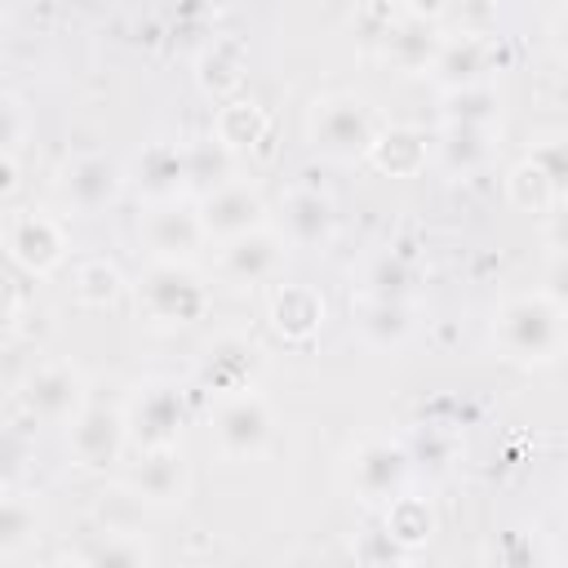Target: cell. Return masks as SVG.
<instances>
[{"label":"cell","mask_w":568,"mask_h":568,"mask_svg":"<svg viewBox=\"0 0 568 568\" xmlns=\"http://www.w3.org/2000/svg\"><path fill=\"white\" fill-rule=\"evenodd\" d=\"M493 333H497V342H501V351L510 359H519V364H550L568 346V311L550 293L510 297L497 311Z\"/></svg>","instance_id":"6da1fadb"},{"label":"cell","mask_w":568,"mask_h":568,"mask_svg":"<svg viewBox=\"0 0 568 568\" xmlns=\"http://www.w3.org/2000/svg\"><path fill=\"white\" fill-rule=\"evenodd\" d=\"M306 138H311V146H320L333 160H355L377 146V124H373V111L364 98L328 93V98H315V106L306 115Z\"/></svg>","instance_id":"7a4b0ae2"},{"label":"cell","mask_w":568,"mask_h":568,"mask_svg":"<svg viewBox=\"0 0 568 568\" xmlns=\"http://www.w3.org/2000/svg\"><path fill=\"white\" fill-rule=\"evenodd\" d=\"M138 306L155 324H191L204 315L209 293L186 262H151L138 284Z\"/></svg>","instance_id":"3957f363"},{"label":"cell","mask_w":568,"mask_h":568,"mask_svg":"<svg viewBox=\"0 0 568 568\" xmlns=\"http://www.w3.org/2000/svg\"><path fill=\"white\" fill-rule=\"evenodd\" d=\"M22 404L31 408V417L49 422V426H75V417L89 408L84 404V377L75 364L67 359H44L31 368L27 386H22Z\"/></svg>","instance_id":"277c9868"},{"label":"cell","mask_w":568,"mask_h":568,"mask_svg":"<svg viewBox=\"0 0 568 568\" xmlns=\"http://www.w3.org/2000/svg\"><path fill=\"white\" fill-rule=\"evenodd\" d=\"M271 430H275V417H271V404L257 395V390H240V395H226L213 413V439L226 457L235 462H248L257 457L266 444H271Z\"/></svg>","instance_id":"5b68a950"},{"label":"cell","mask_w":568,"mask_h":568,"mask_svg":"<svg viewBox=\"0 0 568 568\" xmlns=\"http://www.w3.org/2000/svg\"><path fill=\"white\" fill-rule=\"evenodd\" d=\"M200 222H204V235L213 240H240L248 231H257L266 222V200L253 182L244 178H231L222 186H213L204 200H200Z\"/></svg>","instance_id":"8992f818"},{"label":"cell","mask_w":568,"mask_h":568,"mask_svg":"<svg viewBox=\"0 0 568 568\" xmlns=\"http://www.w3.org/2000/svg\"><path fill=\"white\" fill-rule=\"evenodd\" d=\"M346 479H351V493L359 501H386L390 506L408 479V453L390 439H364L351 453Z\"/></svg>","instance_id":"52a82bcc"},{"label":"cell","mask_w":568,"mask_h":568,"mask_svg":"<svg viewBox=\"0 0 568 568\" xmlns=\"http://www.w3.org/2000/svg\"><path fill=\"white\" fill-rule=\"evenodd\" d=\"M182 417H186L182 390L169 386V382H146V386H138V395H133L129 408H124L129 439H138L142 448H169V444L178 439Z\"/></svg>","instance_id":"ba28073f"},{"label":"cell","mask_w":568,"mask_h":568,"mask_svg":"<svg viewBox=\"0 0 568 568\" xmlns=\"http://www.w3.org/2000/svg\"><path fill=\"white\" fill-rule=\"evenodd\" d=\"M4 240H9V257L31 271V275H44L53 271L62 257H67V231L58 217L40 213V209H22L9 217L4 226Z\"/></svg>","instance_id":"9c48e42d"},{"label":"cell","mask_w":568,"mask_h":568,"mask_svg":"<svg viewBox=\"0 0 568 568\" xmlns=\"http://www.w3.org/2000/svg\"><path fill=\"white\" fill-rule=\"evenodd\" d=\"M142 240L151 244L155 262H186L209 235H204V222H200V209L191 204H178V200H164L146 213L142 222Z\"/></svg>","instance_id":"30bf717a"},{"label":"cell","mask_w":568,"mask_h":568,"mask_svg":"<svg viewBox=\"0 0 568 568\" xmlns=\"http://www.w3.org/2000/svg\"><path fill=\"white\" fill-rule=\"evenodd\" d=\"M129 439V422L120 408H84L75 417V426H67V444H71V457L84 466V470H102L120 457Z\"/></svg>","instance_id":"8fae6325"},{"label":"cell","mask_w":568,"mask_h":568,"mask_svg":"<svg viewBox=\"0 0 568 568\" xmlns=\"http://www.w3.org/2000/svg\"><path fill=\"white\" fill-rule=\"evenodd\" d=\"M284 248H288V240L280 231L257 226V231H248V235H240L222 248V275L231 284H266V280L280 275Z\"/></svg>","instance_id":"7c38bea8"},{"label":"cell","mask_w":568,"mask_h":568,"mask_svg":"<svg viewBox=\"0 0 568 568\" xmlns=\"http://www.w3.org/2000/svg\"><path fill=\"white\" fill-rule=\"evenodd\" d=\"M129 493L146 506H173L182 501L186 493V466H182V453L169 444V448H146L142 462L129 470Z\"/></svg>","instance_id":"4fadbf2b"},{"label":"cell","mask_w":568,"mask_h":568,"mask_svg":"<svg viewBox=\"0 0 568 568\" xmlns=\"http://www.w3.org/2000/svg\"><path fill=\"white\" fill-rule=\"evenodd\" d=\"M62 191H67V200L80 213H93V209H102V204L115 200V191H120V164L106 160V155H80L62 173Z\"/></svg>","instance_id":"5bb4252c"},{"label":"cell","mask_w":568,"mask_h":568,"mask_svg":"<svg viewBox=\"0 0 568 568\" xmlns=\"http://www.w3.org/2000/svg\"><path fill=\"white\" fill-rule=\"evenodd\" d=\"M288 244L297 248H315L333 235V200L320 191H288L284 195V231Z\"/></svg>","instance_id":"9a60e30c"},{"label":"cell","mask_w":568,"mask_h":568,"mask_svg":"<svg viewBox=\"0 0 568 568\" xmlns=\"http://www.w3.org/2000/svg\"><path fill=\"white\" fill-rule=\"evenodd\" d=\"M191 178V155L186 151H178V146H169V142H155V146H146L142 151V160H138V182H142V191L146 195H155L160 204L164 200H173L178 195V186Z\"/></svg>","instance_id":"2e32d148"},{"label":"cell","mask_w":568,"mask_h":568,"mask_svg":"<svg viewBox=\"0 0 568 568\" xmlns=\"http://www.w3.org/2000/svg\"><path fill=\"white\" fill-rule=\"evenodd\" d=\"M386 36V58L395 62V67H408V71H417V67H435V58H439V36H435V27H426V22H417V18H408V22H399V27H390V31H382Z\"/></svg>","instance_id":"e0dca14e"},{"label":"cell","mask_w":568,"mask_h":568,"mask_svg":"<svg viewBox=\"0 0 568 568\" xmlns=\"http://www.w3.org/2000/svg\"><path fill=\"white\" fill-rule=\"evenodd\" d=\"M271 320H275L280 333H288V337H306V333L320 328V320H324V302H320L315 288L288 284V288L275 293V302H271Z\"/></svg>","instance_id":"ac0fdd59"},{"label":"cell","mask_w":568,"mask_h":568,"mask_svg":"<svg viewBox=\"0 0 568 568\" xmlns=\"http://www.w3.org/2000/svg\"><path fill=\"white\" fill-rule=\"evenodd\" d=\"M80 568H146V550L129 528H106L89 541Z\"/></svg>","instance_id":"d6986e66"},{"label":"cell","mask_w":568,"mask_h":568,"mask_svg":"<svg viewBox=\"0 0 568 568\" xmlns=\"http://www.w3.org/2000/svg\"><path fill=\"white\" fill-rule=\"evenodd\" d=\"M479 71H484V49L475 36H448L439 44V58H435V75L453 89H466V84H479Z\"/></svg>","instance_id":"ffe728a7"},{"label":"cell","mask_w":568,"mask_h":568,"mask_svg":"<svg viewBox=\"0 0 568 568\" xmlns=\"http://www.w3.org/2000/svg\"><path fill=\"white\" fill-rule=\"evenodd\" d=\"M253 346L248 342H240V337H226V342H217L213 351H209V382L213 386H222V390H231V395H240V390H248L244 386V377L253 373Z\"/></svg>","instance_id":"44dd1931"},{"label":"cell","mask_w":568,"mask_h":568,"mask_svg":"<svg viewBox=\"0 0 568 568\" xmlns=\"http://www.w3.org/2000/svg\"><path fill=\"white\" fill-rule=\"evenodd\" d=\"M430 506L422 501V497H395L390 501V510H386V537L395 541V546H417V541H426L430 537Z\"/></svg>","instance_id":"7402d4cb"},{"label":"cell","mask_w":568,"mask_h":568,"mask_svg":"<svg viewBox=\"0 0 568 568\" xmlns=\"http://www.w3.org/2000/svg\"><path fill=\"white\" fill-rule=\"evenodd\" d=\"M373 160H377L382 169H390V173H413V169L426 164V142H422V133H413V129H395V133L377 138Z\"/></svg>","instance_id":"603a6c76"},{"label":"cell","mask_w":568,"mask_h":568,"mask_svg":"<svg viewBox=\"0 0 568 568\" xmlns=\"http://www.w3.org/2000/svg\"><path fill=\"white\" fill-rule=\"evenodd\" d=\"M488 564L493 568H546V550L532 532L510 528V532H497V541L488 550Z\"/></svg>","instance_id":"cb8c5ba5"},{"label":"cell","mask_w":568,"mask_h":568,"mask_svg":"<svg viewBox=\"0 0 568 568\" xmlns=\"http://www.w3.org/2000/svg\"><path fill=\"white\" fill-rule=\"evenodd\" d=\"M493 115H497V98H493V89H484V84L453 89V98H448V120H453V124L488 129V124H493Z\"/></svg>","instance_id":"d4e9b609"},{"label":"cell","mask_w":568,"mask_h":568,"mask_svg":"<svg viewBox=\"0 0 568 568\" xmlns=\"http://www.w3.org/2000/svg\"><path fill=\"white\" fill-rule=\"evenodd\" d=\"M359 324L373 342H399L408 333V306L399 297H373Z\"/></svg>","instance_id":"484cf974"},{"label":"cell","mask_w":568,"mask_h":568,"mask_svg":"<svg viewBox=\"0 0 568 568\" xmlns=\"http://www.w3.org/2000/svg\"><path fill=\"white\" fill-rule=\"evenodd\" d=\"M36 532V506L22 497V493H9L4 501V519H0V546L4 555H18Z\"/></svg>","instance_id":"4316f807"},{"label":"cell","mask_w":568,"mask_h":568,"mask_svg":"<svg viewBox=\"0 0 568 568\" xmlns=\"http://www.w3.org/2000/svg\"><path fill=\"white\" fill-rule=\"evenodd\" d=\"M262 133V115H257V106H248V102H231V106H222V115H217V142L222 146H244V142H253Z\"/></svg>","instance_id":"83f0119b"},{"label":"cell","mask_w":568,"mask_h":568,"mask_svg":"<svg viewBox=\"0 0 568 568\" xmlns=\"http://www.w3.org/2000/svg\"><path fill=\"white\" fill-rule=\"evenodd\" d=\"M488 129H470V124H448L444 133V155L453 169H475L488 155Z\"/></svg>","instance_id":"f1b7e54d"},{"label":"cell","mask_w":568,"mask_h":568,"mask_svg":"<svg viewBox=\"0 0 568 568\" xmlns=\"http://www.w3.org/2000/svg\"><path fill=\"white\" fill-rule=\"evenodd\" d=\"M510 200H515L519 209H532V213H541V209L555 200V186L546 182V173H541L532 160H524V164L510 173Z\"/></svg>","instance_id":"f546056e"},{"label":"cell","mask_w":568,"mask_h":568,"mask_svg":"<svg viewBox=\"0 0 568 568\" xmlns=\"http://www.w3.org/2000/svg\"><path fill=\"white\" fill-rule=\"evenodd\" d=\"M120 293V271L111 266V262H102V257H93V262H84L80 271H75V297L80 302H111Z\"/></svg>","instance_id":"4dcf8cb0"},{"label":"cell","mask_w":568,"mask_h":568,"mask_svg":"<svg viewBox=\"0 0 568 568\" xmlns=\"http://www.w3.org/2000/svg\"><path fill=\"white\" fill-rule=\"evenodd\" d=\"M541 173H546V182L555 186V191H564L568 186V133H555V138H541V146L528 155Z\"/></svg>","instance_id":"1f68e13d"},{"label":"cell","mask_w":568,"mask_h":568,"mask_svg":"<svg viewBox=\"0 0 568 568\" xmlns=\"http://www.w3.org/2000/svg\"><path fill=\"white\" fill-rule=\"evenodd\" d=\"M546 284H550L546 293H550V297H555V302L568 311V253H559V257L550 262V271H546Z\"/></svg>","instance_id":"d6a6232c"},{"label":"cell","mask_w":568,"mask_h":568,"mask_svg":"<svg viewBox=\"0 0 568 568\" xmlns=\"http://www.w3.org/2000/svg\"><path fill=\"white\" fill-rule=\"evenodd\" d=\"M550 240H555V248H559V253H568V209H564V213H555V222H550Z\"/></svg>","instance_id":"836d02e7"},{"label":"cell","mask_w":568,"mask_h":568,"mask_svg":"<svg viewBox=\"0 0 568 568\" xmlns=\"http://www.w3.org/2000/svg\"><path fill=\"white\" fill-rule=\"evenodd\" d=\"M555 36H559V44H564V53H568V9L555 13Z\"/></svg>","instance_id":"e575fe53"},{"label":"cell","mask_w":568,"mask_h":568,"mask_svg":"<svg viewBox=\"0 0 568 568\" xmlns=\"http://www.w3.org/2000/svg\"><path fill=\"white\" fill-rule=\"evenodd\" d=\"M44 568H80V564H67V559H58V564H44Z\"/></svg>","instance_id":"d590c367"},{"label":"cell","mask_w":568,"mask_h":568,"mask_svg":"<svg viewBox=\"0 0 568 568\" xmlns=\"http://www.w3.org/2000/svg\"><path fill=\"white\" fill-rule=\"evenodd\" d=\"M564 515H568V493H564Z\"/></svg>","instance_id":"8d00e7d4"},{"label":"cell","mask_w":568,"mask_h":568,"mask_svg":"<svg viewBox=\"0 0 568 568\" xmlns=\"http://www.w3.org/2000/svg\"><path fill=\"white\" fill-rule=\"evenodd\" d=\"M386 568H399V564H386Z\"/></svg>","instance_id":"74e56055"}]
</instances>
